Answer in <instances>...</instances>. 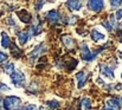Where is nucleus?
<instances>
[{
  "instance_id": "obj_1",
  "label": "nucleus",
  "mask_w": 122,
  "mask_h": 110,
  "mask_svg": "<svg viewBox=\"0 0 122 110\" xmlns=\"http://www.w3.org/2000/svg\"><path fill=\"white\" fill-rule=\"evenodd\" d=\"M20 102V98L17 96H7L4 100V108L5 110H18Z\"/></svg>"
},
{
  "instance_id": "obj_2",
  "label": "nucleus",
  "mask_w": 122,
  "mask_h": 110,
  "mask_svg": "<svg viewBox=\"0 0 122 110\" xmlns=\"http://www.w3.org/2000/svg\"><path fill=\"white\" fill-rule=\"evenodd\" d=\"M100 51H95V52H91L90 49L88 47V45L85 43L82 44V59L85 60V62H91L96 58V56L98 55Z\"/></svg>"
},
{
  "instance_id": "obj_3",
  "label": "nucleus",
  "mask_w": 122,
  "mask_h": 110,
  "mask_svg": "<svg viewBox=\"0 0 122 110\" xmlns=\"http://www.w3.org/2000/svg\"><path fill=\"white\" fill-rule=\"evenodd\" d=\"M11 80L15 86H24L25 82H26V77L25 75L20 71H14L13 73H11Z\"/></svg>"
},
{
  "instance_id": "obj_4",
  "label": "nucleus",
  "mask_w": 122,
  "mask_h": 110,
  "mask_svg": "<svg viewBox=\"0 0 122 110\" xmlns=\"http://www.w3.org/2000/svg\"><path fill=\"white\" fill-rule=\"evenodd\" d=\"M121 109V101L117 97H113L106 102L103 110H120Z\"/></svg>"
},
{
  "instance_id": "obj_5",
  "label": "nucleus",
  "mask_w": 122,
  "mask_h": 110,
  "mask_svg": "<svg viewBox=\"0 0 122 110\" xmlns=\"http://www.w3.org/2000/svg\"><path fill=\"white\" fill-rule=\"evenodd\" d=\"M45 50H46L45 45H44V44H39V45H38V46H36V47H35V50L29 55V60H30L31 63L36 62V60L38 59V57L41 56Z\"/></svg>"
},
{
  "instance_id": "obj_6",
  "label": "nucleus",
  "mask_w": 122,
  "mask_h": 110,
  "mask_svg": "<svg viewBox=\"0 0 122 110\" xmlns=\"http://www.w3.org/2000/svg\"><path fill=\"white\" fill-rule=\"evenodd\" d=\"M104 6V0H89L88 1V8L92 12H101Z\"/></svg>"
},
{
  "instance_id": "obj_7",
  "label": "nucleus",
  "mask_w": 122,
  "mask_h": 110,
  "mask_svg": "<svg viewBox=\"0 0 122 110\" xmlns=\"http://www.w3.org/2000/svg\"><path fill=\"white\" fill-rule=\"evenodd\" d=\"M101 73H102L104 77L109 78V79H114V78H115L114 70H113V68L109 66V65H106V64L101 65Z\"/></svg>"
},
{
  "instance_id": "obj_8",
  "label": "nucleus",
  "mask_w": 122,
  "mask_h": 110,
  "mask_svg": "<svg viewBox=\"0 0 122 110\" xmlns=\"http://www.w3.org/2000/svg\"><path fill=\"white\" fill-rule=\"evenodd\" d=\"M66 6L70 11H80L82 8V1L81 0H68Z\"/></svg>"
},
{
  "instance_id": "obj_9",
  "label": "nucleus",
  "mask_w": 122,
  "mask_h": 110,
  "mask_svg": "<svg viewBox=\"0 0 122 110\" xmlns=\"http://www.w3.org/2000/svg\"><path fill=\"white\" fill-rule=\"evenodd\" d=\"M46 18H47V20H49L50 23L55 24V23H57V21L59 20V13H58V11H56V10H50V11L46 13Z\"/></svg>"
},
{
  "instance_id": "obj_10",
  "label": "nucleus",
  "mask_w": 122,
  "mask_h": 110,
  "mask_svg": "<svg viewBox=\"0 0 122 110\" xmlns=\"http://www.w3.org/2000/svg\"><path fill=\"white\" fill-rule=\"evenodd\" d=\"M17 14H18L19 19H20L23 23H30V21H31V14H30L26 10H20V11L17 12Z\"/></svg>"
},
{
  "instance_id": "obj_11",
  "label": "nucleus",
  "mask_w": 122,
  "mask_h": 110,
  "mask_svg": "<svg viewBox=\"0 0 122 110\" xmlns=\"http://www.w3.org/2000/svg\"><path fill=\"white\" fill-rule=\"evenodd\" d=\"M76 79L78 80V88H83L86 83V72L85 71H80V72L76 73Z\"/></svg>"
},
{
  "instance_id": "obj_12",
  "label": "nucleus",
  "mask_w": 122,
  "mask_h": 110,
  "mask_svg": "<svg viewBox=\"0 0 122 110\" xmlns=\"http://www.w3.org/2000/svg\"><path fill=\"white\" fill-rule=\"evenodd\" d=\"M104 38H106V36H104L102 32H100L98 30L94 29V30L91 31V39H92L94 41H100V40H103Z\"/></svg>"
},
{
  "instance_id": "obj_13",
  "label": "nucleus",
  "mask_w": 122,
  "mask_h": 110,
  "mask_svg": "<svg viewBox=\"0 0 122 110\" xmlns=\"http://www.w3.org/2000/svg\"><path fill=\"white\" fill-rule=\"evenodd\" d=\"M29 38H30V35L26 31H23V32H19L18 33V39H19V43L21 45H25L29 41Z\"/></svg>"
},
{
  "instance_id": "obj_14",
  "label": "nucleus",
  "mask_w": 122,
  "mask_h": 110,
  "mask_svg": "<svg viewBox=\"0 0 122 110\" xmlns=\"http://www.w3.org/2000/svg\"><path fill=\"white\" fill-rule=\"evenodd\" d=\"M1 37H2V39H1V45H2V47H5V49L10 47V46H11V39H10V37L7 36V33H6V32H2V33H1Z\"/></svg>"
},
{
  "instance_id": "obj_15",
  "label": "nucleus",
  "mask_w": 122,
  "mask_h": 110,
  "mask_svg": "<svg viewBox=\"0 0 122 110\" xmlns=\"http://www.w3.org/2000/svg\"><path fill=\"white\" fill-rule=\"evenodd\" d=\"M63 43H64V45H65L68 49H71V47L75 45V40H74L70 36H64L63 37Z\"/></svg>"
},
{
  "instance_id": "obj_16",
  "label": "nucleus",
  "mask_w": 122,
  "mask_h": 110,
  "mask_svg": "<svg viewBox=\"0 0 122 110\" xmlns=\"http://www.w3.org/2000/svg\"><path fill=\"white\" fill-rule=\"evenodd\" d=\"M41 32V24H36V25H32L31 26V33L32 36H37Z\"/></svg>"
},
{
  "instance_id": "obj_17",
  "label": "nucleus",
  "mask_w": 122,
  "mask_h": 110,
  "mask_svg": "<svg viewBox=\"0 0 122 110\" xmlns=\"http://www.w3.org/2000/svg\"><path fill=\"white\" fill-rule=\"evenodd\" d=\"M46 104L49 105L50 109H52V110H57L58 108H59V103H58L57 101H55V100H52V101H47Z\"/></svg>"
},
{
  "instance_id": "obj_18",
  "label": "nucleus",
  "mask_w": 122,
  "mask_h": 110,
  "mask_svg": "<svg viewBox=\"0 0 122 110\" xmlns=\"http://www.w3.org/2000/svg\"><path fill=\"white\" fill-rule=\"evenodd\" d=\"M11 51H12V55H13L15 58H19V57L21 56V50H20V49H18L15 45H12Z\"/></svg>"
},
{
  "instance_id": "obj_19",
  "label": "nucleus",
  "mask_w": 122,
  "mask_h": 110,
  "mask_svg": "<svg viewBox=\"0 0 122 110\" xmlns=\"http://www.w3.org/2000/svg\"><path fill=\"white\" fill-rule=\"evenodd\" d=\"M4 71L6 73H8V75L13 73L14 72V64H13V63H10V64L5 65V66H4Z\"/></svg>"
},
{
  "instance_id": "obj_20",
  "label": "nucleus",
  "mask_w": 122,
  "mask_h": 110,
  "mask_svg": "<svg viewBox=\"0 0 122 110\" xmlns=\"http://www.w3.org/2000/svg\"><path fill=\"white\" fill-rule=\"evenodd\" d=\"M82 105H83L85 109H90V108H91V101H90L89 98H83Z\"/></svg>"
},
{
  "instance_id": "obj_21",
  "label": "nucleus",
  "mask_w": 122,
  "mask_h": 110,
  "mask_svg": "<svg viewBox=\"0 0 122 110\" xmlns=\"http://www.w3.org/2000/svg\"><path fill=\"white\" fill-rule=\"evenodd\" d=\"M121 5H122V0H110V6L114 7V8H116V7H119Z\"/></svg>"
},
{
  "instance_id": "obj_22",
  "label": "nucleus",
  "mask_w": 122,
  "mask_h": 110,
  "mask_svg": "<svg viewBox=\"0 0 122 110\" xmlns=\"http://www.w3.org/2000/svg\"><path fill=\"white\" fill-rule=\"evenodd\" d=\"M102 26H104L108 31H112V30L114 29V26L110 24V21H109V20H108V21H103V23H102Z\"/></svg>"
},
{
  "instance_id": "obj_23",
  "label": "nucleus",
  "mask_w": 122,
  "mask_h": 110,
  "mask_svg": "<svg viewBox=\"0 0 122 110\" xmlns=\"http://www.w3.org/2000/svg\"><path fill=\"white\" fill-rule=\"evenodd\" d=\"M36 105H33V104H29V105H24L23 108H20L19 110H36Z\"/></svg>"
},
{
  "instance_id": "obj_24",
  "label": "nucleus",
  "mask_w": 122,
  "mask_h": 110,
  "mask_svg": "<svg viewBox=\"0 0 122 110\" xmlns=\"http://www.w3.org/2000/svg\"><path fill=\"white\" fill-rule=\"evenodd\" d=\"M5 60H7V55L4 52H0V63H2Z\"/></svg>"
},
{
  "instance_id": "obj_25",
  "label": "nucleus",
  "mask_w": 122,
  "mask_h": 110,
  "mask_svg": "<svg viewBox=\"0 0 122 110\" xmlns=\"http://www.w3.org/2000/svg\"><path fill=\"white\" fill-rule=\"evenodd\" d=\"M43 4H44V1H43V0H38V2L35 5V8H36L37 11H38V10H41V6H43Z\"/></svg>"
},
{
  "instance_id": "obj_26",
  "label": "nucleus",
  "mask_w": 122,
  "mask_h": 110,
  "mask_svg": "<svg viewBox=\"0 0 122 110\" xmlns=\"http://www.w3.org/2000/svg\"><path fill=\"white\" fill-rule=\"evenodd\" d=\"M7 90H10V88H8L7 85H5V84L0 83V91H7Z\"/></svg>"
},
{
  "instance_id": "obj_27",
  "label": "nucleus",
  "mask_w": 122,
  "mask_h": 110,
  "mask_svg": "<svg viewBox=\"0 0 122 110\" xmlns=\"http://www.w3.org/2000/svg\"><path fill=\"white\" fill-rule=\"evenodd\" d=\"M116 19H117V20L122 19V8L121 10H119V11L116 12Z\"/></svg>"
},
{
  "instance_id": "obj_28",
  "label": "nucleus",
  "mask_w": 122,
  "mask_h": 110,
  "mask_svg": "<svg viewBox=\"0 0 122 110\" xmlns=\"http://www.w3.org/2000/svg\"><path fill=\"white\" fill-rule=\"evenodd\" d=\"M76 19H77V17H70L68 24H74V23H76Z\"/></svg>"
},
{
  "instance_id": "obj_29",
  "label": "nucleus",
  "mask_w": 122,
  "mask_h": 110,
  "mask_svg": "<svg viewBox=\"0 0 122 110\" xmlns=\"http://www.w3.org/2000/svg\"><path fill=\"white\" fill-rule=\"evenodd\" d=\"M10 25H15V23L13 21V18H8V21H7Z\"/></svg>"
},
{
  "instance_id": "obj_30",
  "label": "nucleus",
  "mask_w": 122,
  "mask_h": 110,
  "mask_svg": "<svg viewBox=\"0 0 122 110\" xmlns=\"http://www.w3.org/2000/svg\"><path fill=\"white\" fill-rule=\"evenodd\" d=\"M122 88V85L121 84H117V85H116V88H115V89H116V90H120V89H121Z\"/></svg>"
},
{
  "instance_id": "obj_31",
  "label": "nucleus",
  "mask_w": 122,
  "mask_h": 110,
  "mask_svg": "<svg viewBox=\"0 0 122 110\" xmlns=\"http://www.w3.org/2000/svg\"><path fill=\"white\" fill-rule=\"evenodd\" d=\"M0 110H2V100L0 98Z\"/></svg>"
},
{
  "instance_id": "obj_32",
  "label": "nucleus",
  "mask_w": 122,
  "mask_h": 110,
  "mask_svg": "<svg viewBox=\"0 0 122 110\" xmlns=\"http://www.w3.org/2000/svg\"><path fill=\"white\" fill-rule=\"evenodd\" d=\"M39 110H45V108H44V107H41V108H39Z\"/></svg>"
},
{
  "instance_id": "obj_33",
  "label": "nucleus",
  "mask_w": 122,
  "mask_h": 110,
  "mask_svg": "<svg viewBox=\"0 0 122 110\" xmlns=\"http://www.w3.org/2000/svg\"><path fill=\"white\" fill-rule=\"evenodd\" d=\"M120 41H121V43H122V36L120 37Z\"/></svg>"
},
{
  "instance_id": "obj_34",
  "label": "nucleus",
  "mask_w": 122,
  "mask_h": 110,
  "mask_svg": "<svg viewBox=\"0 0 122 110\" xmlns=\"http://www.w3.org/2000/svg\"><path fill=\"white\" fill-rule=\"evenodd\" d=\"M121 78H122V73H121Z\"/></svg>"
},
{
  "instance_id": "obj_35",
  "label": "nucleus",
  "mask_w": 122,
  "mask_h": 110,
  "mask_svg": "<svg viewBox=\"0 0 122 110\" xmlns=\"http://www.w3.org/2000/svg\"><path fill=\"white\" fill-rule=\"evenodd\" d=\"M121 101H122V97H121Z\"/></svg>"
},
{
  "instance_id": "obj_36",
  "label": "nucleus",
  "mask_w": 122,
  "mask_h": 110,
  "mask_svg": "<svg viewBox=\"0 0 122 110\" xmlns=\"http://www.w3.org/2000/svg\"><path fill=\"white\" fill-rule=\"evenodd\" d=\"M86 110H89V109H86Z\"/></svg>"
}]
</instances>
